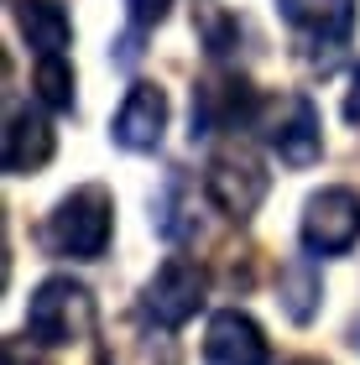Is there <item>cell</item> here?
Here are the masks:
<instances>
[{"label":"cell","instance_id":"1","mask_svg":"<svg viewBox=\"0 0 360 365\" xmlns=\"http://www.w3.org/2000/svg\"><path fill=\"white\" fill-rule=\"evenodd\" d=\"M110 235H115V198L105 182H84V188L63 193L42 225L47 256L63 261H100L110 251Z\"/></svg>","mask_w":360,"mask_h":365},{"label":"cell","instance_id":"2","mask_svg":"<svg viewBox=\"0 0 360 365\" xmlns=\"http://www.w3.org/2000/svg\"><path fill=\"white\" fill-rule=\"evenodd\" d=\"M267 193H272V173L245 141H220L215 152H209L204 198L225 214V220H235V225L256 220V209L267 204Z\"/></svg>","mask_w":360,"mask_h":365},{"label":"cell","instance_id":"3","mask_svg":"<svg viewBox=\"0 0 360 365\" xmlns=\"http://www.w3.org/2000/svg\"><path fill=\"white\" fill-rule=\"evenodd\" d=\"M94 319H100V308H94V292L84 282L73 277H47L37 282V292H31L26 303V334L37 344H78L94 334Z\"/></svg>","mask_w":360,"mask_h":365},{"label":"cell","instance_id":"4","mask_svg":"<svg viewBox=\"0 0 360 365\" xmlns=\"http://www.w3.org/2000/svg\"><path fill=\"white\" fill-rule=\"evenodd\" d=\"M256 130L261 141L272 146V157L282 168L303 173L324 157V125H319V110L308 94H282V99H261V115H256Z\"/></svg>","mask_w":360,"mask_h":365},{"label":"cell","instance_id":"5","mask_svg":"<svg viewBox=\"0 0 360 365\" xmlns=\"http://www.w3.org/2000/svg\"><path fill=\"white\" fill-rule=\"evenodd\" d=\"M204 297H209V272L193 256H168L152 272V282L141 287V313L173 334L204 308Z\"/></svg>","mask_w":360,"mask_h":365},{"label":"cell","instance_id":"6","mask_svg":"<svg viewBox=\"0 0 360 365\" xmlns=\"http://www.w3.org/2000/svg\"><path fill=\"white\" fill-rule=\"evenodd\" d=\"M298 240L308 256H345L360 245V193L355 188H319L303 204Z\"/></svg>","mask_w":360,"mask_h":365},{"label":"cell","instance_id":"7","mask_svg":"<svg viewBox=\"0 0 360 365\" xmlns=\"http://www.w3.org/2000/svg\"><path fill=\"white\" fill-rule=\"evenodd\" d=\"M256 115H261L256 89L245 84L240 73H220V78H209V84L193 89V130L188 136L209 141V136H220V130H240L245 120L256 125Z\"/></svg>","mask_w":360,"mask_h":365},{"label":"cell","instance_id":"8","mask_svg":"<svg viewBox=\"0 0 360 365\" xmlns=\"http://www.w3.org/2000/svg\"><path fill=\"white\" fill-rule=\"evenodd\" d=\"M168 89L162 84H146V78H136V84L125 89L115 120H110V141L120 146V152H157L162 136H168Z\"/></svg>","mask_w":360,"mask_h":365},{"label":"cell","instance_id":"9","mask_svg":"<svg viewBox=\"0 0 360 365\" xmlns=\"http://www.w3.org/2000/svg\"><path fill=\"white\" fill-rule=\"evenodd\" d=\"M277 16L308 53H339L355 31V0H277Z\"/></svg>","mask_w":360,"mask_h":365},{"label":"cell","instance_id":"10","mask_svg":"<svg viewBox=\"0 0 360 365\" xmlns=\"http://www.w3.org/2000/svg\"><path fill=\"white\" fill-rule=\"evenodd\" d=\"M58 152V136H53V120H47L42 110H11L6 115V136H0V162H6V173L11 178H31V173H42L47 162H53Z\"/></svg>","mask_w":360,"mask_h":365},{"label":"cell","instance_id":"11","mask_svg":"<svg viewBox=\"0 0 360 365\" xmlns=\"http://www.w3.org/2000/svg\"><path fill=\"white\" fill-rule=\"evenodd\" d=\"M204 355L209 365H267V334L251 313L240 308H220L209 319V334H204Z\"/></svg>","mask_w":360,"mask_h":365},{"label":"cell","instance_id":"12","mask_svg":"<svg viewBox=\"0 0 360 365\" xmlns=\"http://www.w3.org/2000/svg\"><path fill=\"white\" fill-rule=\"evenodd\" d=\"M16 26L37 58H63V47L73 42V16L58 0H16Z\"/></svg>","mask_w":360,"mask_h":365},{"label":"cell","instance_id":"13","mask_svg":"<svg viewBox=\"0 0 360 365\" xmlns=\"http://www.w3.org/2000/svg\"><path fill=\"white\" fill-rule=\"evenodd\" d=\"M277 303L292 324H314V313L324 303V277L314 267V256H292L282 277H277Z\"/></svg>","mask_w":360,"mask_h":365},{"label":"cell","instance_id":"14","mask_svg":"<svg viewBox=\"0 0 360 365\" xmlns=\"http://www.w3.org/2000/svg\"><path fill=\"white\" fill-rule=\"evenodd\" d=\"M152 230L162 240H188L199 230V188H188V178H168V188L157 193V214H152Z\"/></svg>","mask_w":360,"mask_h":365},{"label":"cell","instance_id":"15","mask_svg":"<svg viewBox=\"0 0 360 365\" xmlns=\"http://www.w3.org/2000/svg\"><path fill=\"white\" fill-rule=\"evenodd\" d=\"M31 94H37L42 110L68 115L73 110V68H68V58H37V68H31Z\"/></svg>","mask_w":360,"mask_h":365},{"label":"cell","instance_id":"16","mask_svg":"<svg viewBox=\"0 0 360 365\" xmlns=\"http://www.w3.org/2000/svg\"><path fill=\"white\" fill-rule=\"evenodd\" d=\"M193 26H199V42H204V53L215 63H225L240 47V21H235V16H225L220 6H199Z\"/></svg>","mask_w":360,"mask_h":365},{"label":"cell","instance_id":"17","mask_svg":"<svg viewBox=\"0 0 360 365\" xmlns=\"http://www.w3.org/2000/svg\"><path fill=\"white\" fill-rule=\"evenodd\" d=\"M125 11H130V26H136V31H152V26L168 21L173 0H125Z\"/></svg>","mask_w":360,"mask_h":365},{"label":"cell","instance_id":"18","mask_svg":"<svg viewBox=\"0 0 360 365\" xmlns=\"http://www.w3.org/2000/svg\"><path fill=\"white\" fill-rule=\"evenodd\" d=\"M345 120H350V125H360V68H355L350 94H345Z\"/></svg>","mask_w":360,"mask_h":365},{"label":"cell","instance_id":"19","mask_svg":"<svg viewBox=\"0 0 360 365\" xmlns=\"http://www.w3.org/2000/svg\"><path fill=\"white\" fill-rule=\"evenodd\" d=\"M298 365H319V360H298Z\"/></svg>","mask_w":360,"mask_h":365}]
</instances>
